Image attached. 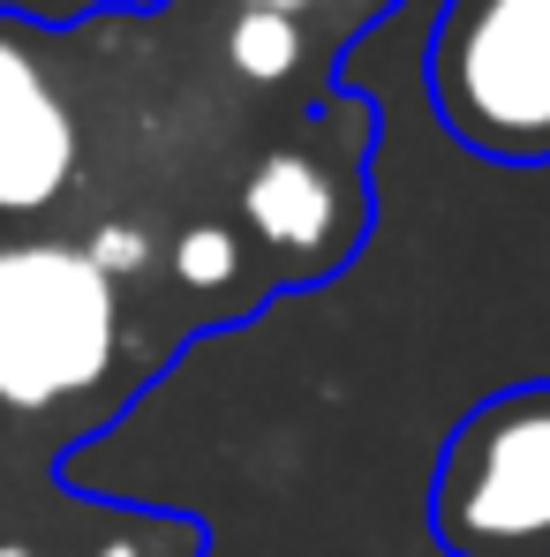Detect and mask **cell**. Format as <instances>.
<instances>
[{
    "mask_svg": "<svg viewBox=\"0 0 550 557\" xmlns=\"http://www.w3.org/2000/svg\"><path fill=\"white\" fill-rule=\"evenodd\" d=\"M242 219L279 257L340 264L363 234V188L325 144H272L242 188Z\"/></svg>",
    "mask_w": 550,
    "mask_h": 557,
    "instance_id": "obj_5",
    "label": "cell"
},
{
    "mask_svg": "<svg viewBox=\"0 0 550 557\" xmlns=\"http://www.w3.org/2000/svg\"><path fill=\"white\" fill-rule=\"evenodd\" d=\"M227 69L249 76V84H286L302 69V15H279V8L242 0L234 23H227Z\"/></svg>",
    "mask_w": 550,
    "mask_h": 557,
    "instance_id": "obj_7",
    "label": "cell"
},
{
    "mask_svg": "<svg viewBox=\"0 0 550 557\" xmlns=\"http://www.w3.org/2000/svg\"><path fill=\"white\" fill-rule=\"evenodd\" d=\"M445 557H550V384L467 407L430 490Z\"/></svg>",
    "mask_w": 550,
    "mask_h": 557,
    "instance_id": "obj_3",
    "label": "cell"
},
{
    "mask_svg": "<svg viewBox=\"0 0 550 557\" xmlns=\"http://www.w3.org/2000/svg\"><path fill=\"white\" fill-rule=\"evenodd\" d=\"M84 166V136H76V106L61 91L46 46L30 23L0 15V219H46Z\"/></svg>",
    "mask_w": 550,
    "mask_h": 557,
    "instance_id": "obj_4",
    "label": "cell"
},
{
    "mask_svg": "<svg viewBox=\"0 0 550 557\" xmlns=\"http://www.w3.org/2000/svg\"><path fill=\"white\" fill-rule=\"evenodd\" d=\"M174 278L196 286V294H219V286H234L242 278V242H234V226H182V242H174Z\"/></svg>",
    "mask_w": 550,
    "mask_h": 557,
    "instance_id": "obj_8",
    "label": "cell"
},
{
    "mask_svg": "<svg viewBox=\"0 0 550 557\" xmlns=\"http://www.w3.org/2000/svg\"><path fill=\"white\" fill-rule=\"evenodd\" d=\"M423 98L460 151L550 166V0H445L423 46Z\"/></svg>",
    "mask_w": 550,
    "mask_h": 557,
    "instance_id": "obj_2",
    "label": "cell"
},
{
    "mask_svg": "<svg viewBox=\"0 0 550 557\" xmlns=\"http://www.w3.org/2000/svg\"><path fill=\"white\" fill-rule=\"evenodd\" d=\"M121 362V286L84 242H0V407L46 422Z\"/></svg>",
    "mask_w": 550,
    "mask_h": 557,
    "instance_id": "obj_1",
    "label": "cell"
},
{
    "mask_svg": "<svg viewBox=\"0 0 550 557\" xmlns=\"http://www.w3.org/2000/svg\"><path fill=\"white\" fill-rule=\"evenodd\" d=\"M0 557H46V550L23 543V535H0ZM84 557H204V528L196 520H167V512H129V520H106L84 543Z\"/></svg>",
    "mask_w": 550,
    "mask_h": 557,
    "instance_id": "obj_6",
    "label": "cell"
},
{
    "mask_svg": "<svg viewBox=\"0 0 550 557\" xmlns=\"http://www.w3.org/2000/svg\"><path fill=\"white\" fill-rule=\"evenodd\" d=\"M257 8H279V15H302L309 0H257Z\"/></svg>",
    "mask_w": 550,
    "mask_h": 557,
    "instance_id": "obj_9",
    "label": "cell"
}]
</instances>
